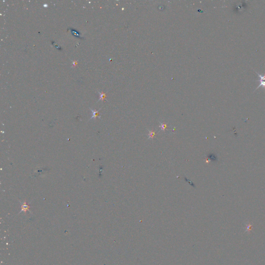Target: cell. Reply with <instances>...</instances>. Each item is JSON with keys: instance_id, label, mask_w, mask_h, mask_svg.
<instances>
[{"instance_id": "obj_1", "label": "cell", "mask_w": 265, "mask_h": 265, "mask_svg": "<svg viewBox=\"0 0 265 265\" xmlns=\"http://www.w3.org/2000/svg\"><path fill=\"white\" fill-rule=\"evenodd\" d=\"M254 71L258 75V77H259V78H260L259 80H256V81H258V82H260V85L258 86V87L255 90V91L257 89L259 88L260 87H262L263 88H265V76H262V75L259 74L258 73L256 72V71Z\"/></svg>"}, {"instance_id": "obj_2", "label": "cell", "mask_w": 265, "mask_h": 265, "mask_svg": "<svg viewBox=\"0 0 265 265\" xmlns=\"http://www.w3.org/2000/svg\"><path fill=\"white\" fill-rule=\"evenodd\" d=\"M90 110H91V111L92 113V116L91 117L90 120H91V119H92L93 118L96 119L97 117L100 118V116H99V111H96V110H93L91 109V108H90Z\"/></svg>"}, {"instance_id": "obj_3", "label": "cell", "mask_w": 265, "mask_h": 265, "mask_svg": "<svg viewBox=\"0 0 265 265\" xmlns=\"http://www.w3.org/2000/svg\"><path fill=\"white\" fill-rule=\"evenodd\" d=\"M29 208L30 206L27 204L26 201H24L21 206V211L26 212L27 210H29Z\"/></svg>"}, {"instance_id": "obj_4", "label": "cell", "mask_w": 265, "mask_h": 265, "mask_svg": "<svg viewBox=\"0 0 265 265\" xmlns=\"http://www.w3.org/2000/svg\"><path fill=\"white\" fill-rule=\"evenodd\" d=\"M99 94H100V100L99 101H104L105 100V99H106V94H105V93H104L103 92H99Z\"/></svg>"}, {"instance_id": "obj_5", "label": "cell", "mask_w": 265, "mask_h": 265, "mask_svg": "<svg viewBox=\"0 0 265 265\" xmlns=\"http://www.w3.org/2000/svg\"><path fill=\"white\" fill-rule=\"evenodd\" d=\"M166 124H164V123H161L160 125V128H161V130H162V131H164L165 129L166 128Z\"/></svg>"}, {"instance_id": "obj_6", "label": "cell", "mask_w": 265, "mask_h": 265, "mask_svg": "<svg viewBox=\"0 0 265 265\" xmlns=\"http://www.w3.org/2000/svg\"><path fill=\"white\" fill-rule=\"evenodd\" d=\"M154 136H155V133L153 132H152V131H149V137H148V138H149V139L152 138Z\"/></svg>"}]
</instances>
